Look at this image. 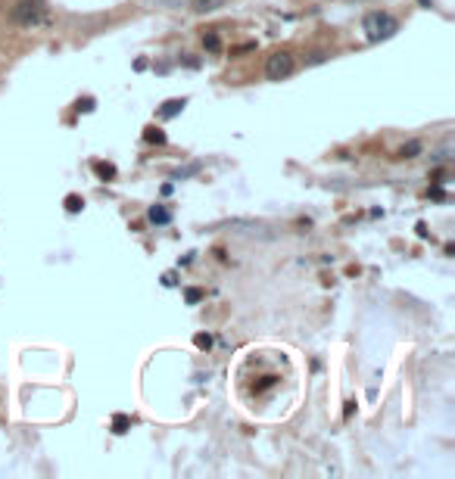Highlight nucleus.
Masks as SVG:
<instances>
[{
    "label": "nucleus",
    "mask_w": 455,
    "mask_h": 479,
    "mask_svg": "<svg viewBox=\"0 0 455 479\" xmlns=\"http://www.w3.org/2000/svg\"><path fill=\"white\" fill-rule=\"evenodd\" d=\"M362 28H365L368 41L377 44V41H386V37L396 35V31H399V19H393L390 12L374 10V12H368V16L362 19Z\"/></svg>",
    "instance_id": "obj_1"
},
{
    "label": "nucleus",
    "mask_w": 455,
    "mask_h": 479,
    "mask_svg": "<svg viewBox=\"0 0 455 479\" xmlns=\"http://www.w3.org/2000/svg\"><path fill=\"white\" fill-rule=\"evenodd\" d=\"M10 19L22 28H31V25L44 22V0H19L16 6L10 10Z\"/></svg>",
    "instance_id": "obj_2"
},
{
    "label": "nucleus",
    "mask_w": 455,
    "mask_h": 479,
    "mask_svg": "<svg viewBox=\"0 0 455 479\" xmlns=\"http://www.w3.org/2000/svg\"><path fill=\"white\" fill-rule=\"evenodd\" d=\"M296 62H293V53L290 50H274L271 56L265 59V78L268 81H284L293 75Z\"/></svg>",
    "instance_id": "obj_3"
},
{
    "label": "nucleus",
    "mask_w": 455,
    "mask_h": 479,
    "mask_svg": "<svg viewBox=\"0 0 455 479\" xmlns=\"http://www.w3.org/2000/svg\"><path fill=\"white\" fill-rule=\"evenodd\" d=\"M187 106V100H166V103L159 106V118H172V115H178L181 109Z\"/></svg>",
    "instance_id": "obj_4"
},
{
    "label": "nucleus",
    "mask_w": 455,
    "mask_h": 479,
    "mask_svg": "<svg viewBox=\"0 0 455 479\" xmlns=\"http://www.w3.org/2000/svg\"><path fill=\"white\" fill-rule=\"evenodd\" d=\"M218 6H224V0H193V12L206 16V12H215Z\"/></svg>",
    "instance_id": "obj_5"
},
{
    "label": "nucleus",
    "mask_w": 455,
    "mask_h": 479,
    "mask_svg": "<svg viewBox=\"0 0 455 479\" xmlns=\"http://www.w3.org/2000/svg\"><path fill=\"white\" fill-rule=\"evenodd\" d=\"M150 221L153 224H168L172 221V212H168L166 205H153V209H150Z\"/></svg>",
    "instance_id": "obj_6"
},
{
    "label": "nucleus",
    "mask_w": 455,
    "mask_h": 479,
    "mask_svg": "<svg viewBox=\"0 0 455 479\" xmlns=\"http://www.w3.org/2000/svg\"><path fill=\"white\" fill-rule=\"evenodd\" d=\"M418 153H421V143H418V140H411V143H405V147H402V153H399V156H402V159H415Z\"/></svg>",
    "instance_id": "obj_7"
},
{
    "label": "nucleus",
    "mask_w": 455,
    "mask_h": 479,
    "mask_svg": "<svg viewBox=\"0 0 455 479\" xmlns=\"http://www.w3.org/2000/svg\"><path fill=\"white\" fill-rule=\"evenodd\" d=\"M143 137H147L150 143H166V134H162L159 128H147V134H143Z\"/></svg>",
    "instance_id": "obj_8"
},
{
    "label": "nucleus",
    "mask_w": 455,
    "mask_h": 479,
    "mask_svg": "<svg viewBox=\"0 0 455 479\" xmlns=\"http://www.w3.org/2000/svg\"><path fill=\"white\" fill-rule=\"evenodd\" d=\"M150 3H156V6H168V10H178V6H184V0H150Z\"/></svg>",
    "instance_id": "obj_9"
},
{
    "label": "nucleus",
    "mask_w": 455,
    "mask_h": 479,
    "mask_svg": "<svg viewBox=\"0 0 455 479\" xmlns=\"http://www.w3.org/2000/svg\"><path fill=\"white\" fill-rule=\"evenodd\" d=\"M112 426H116V433H125V429H128V417H125V414H118L116 420H112Z\"/></svg>",
    "instance_id": "obj_10"
},
{
    "label": "nucleus",
    "mask_w": 455,
    "mask_h": 479,
    "mask_svg": "<svg viewBox=\"0 0 455 479\" xmlns=\"http://www.w3.org/2000/svg\"><path fill=\"white\" fill-rule=\"evenodd\" d=\"M81 205H84V203H81L78 196H69V199H66V209H69V212H78Z\"/></svg>",
    "instance_id": "obj_11"
},
{
    "label": "nucleus",
    "mask_w": 455,
    "mask_h": 479,
    "mask_svg": "<svg viewBox=\"0 0 455 479\" xmlns=\"http://www.w3.org/2000/svg\"><path fill=\"white\" fill-rule=\"evenodd\" d=\"M184 296H187V302H190V305H197L199 299H203V292H199V290H187Z\"/></svg>",
    "instance_id": "obj_12"
},
{
    "label": "nucleus",
    "mask_w": 455,
    "mask_h": 479,
    "mask_svg": "<svg viewBox=\"0 0 455 479\" xmlns=\"http://www.w3.org/2000/svg\"><path fill=\"white\" fill-rule=\"evenodd\" d=\"M197 346H199V348H209L212 339H209V336H197Z\"/></svg>",
    "instance_id": "obj_13"
},
{
    "label": "nucleus",
    "mask_w": 455,
    "mask_h": 479,
    "mask_svg": "<svg viewBox=\"0 0 455 479\" xmlns=\"http://www.w3.org/2000/svg\"><path fill=\"white\" fill-rule=\"evenodd\" d=\"M206 47H209V50H218V37L209 35V37H206Z\"/></svg>",
    "instance_id": "obj_14"
},
{
    "label": "nucleus",
    "mask_w": 455,
    "mask_h": 479,
    "mask_svg": "<svg viewBox=\"0 0 455 479\" xmlns=\"http://www.w3.org/2000/svg\"><path fill=\"white\" fill-rule=\"evenodd\" d=\"M418 3H424V6H430V0H418Z\"/></svg>",
    "instance_id": "obj_15"
}]
</instances>
